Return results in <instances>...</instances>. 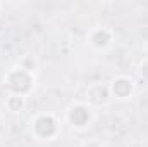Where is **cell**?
<instances>
[{
  "label": "cell",
  "mask_w": 148,
  "mask_h": 147,
  "mask_svg": "<svg viewBox=\"0 0 148 147\" xmlns=\"http://www.w3.org/2000/svg\"><path fill=\"white\" fill-rule=\"evenodd\" d=\"M0 31H2V26H0Z\"/></svg>",
  "instance_id": "cell-14"
},
{
  "label": "cell",
  "mask_w": 148,
  "mask_h": 147,
  "mask_svg": "<svg viewBox=\"0 0 148 147\" xmlns=\"http://www.w3.org/2000/svg\"><path fill=\"white\" fill-rule=\"evenodd\" d=\"M62 119L50 111L36 112L29 119V135L38 142H53L62 133Z\"/></svg>",
  "instance_id": "cell-1"
},
{
  "label": "cell",
  "mask_w": 148,
  "mask_h": 147,
  "mask_svg": "<svg viewBox=\"0 0 148 147\" xmlns=\"http://www.w3.org/2000/svg\"><path fill=\"white\" fill-rule=\"evenodd\" d=\"M16 64H17L19 68H23V69L29 71V73L36 74L38 66H40V61H38L36 55H33V54H24V55H21V57H19V61H17Z\"/></svg>",
  "instance_id": "cell-8"
},
{
  "label": "cell",
  "mask_w": 148,
  "mask_h": 147,
  "mask_svg": "<svg viewBox=\"0 0 148 147\" xmlns=\"http://www.w3.org/2000/svg\"><path fill=\"white\" fill-rule=\"evenodd\" d=\"M0 118H2V109H0Z\"/></svg>",
  "instance_id": "cell-12"
},
{
  "label": "cell",
  "mask_w": 148,
  "mask_h": 147,
  "mask_svg": "<svg viewBox=\"0 0 148 147\" xmlns=\"http://www.w3.org/2000/svg\"><path fill=\"white\" fill-rule=\"evenodd\" d=\"M28 106V97L24 95H17V94H5L3 99V109L9 114H21L24 112Z\"/></svg>",
  "instance_id": "cell-7"
},
{
  "label": "cell",
  "mask_w": 148,
  "mask_h": 147,
  "mask_svg": "<svg viewBox=\"0 0 148 147\" xmlns=\"http://www.w3.org/2000/svg\"><path fill=\"white\" fill-rule=\"evenodd\" d=\"M81 147H103V144L100 139H86V140H83Z\"/></svg>",
  "instance_id": "cell-10"
},
{
  "label": "cell",
  "mask_w": 148,
  "mask_h": 147,
  "mask_svg": "<svg viewBox=\"0 0 148 147\" xmlns=\"http://www.w3.org/2000/svg\"><path fill=\"white\" fill-rule=\"evenodd\" d=\"M97 119V111L91 107L86 101H73L66 111H64V118L62 121L74 132H88L93 123Z\"/></svg>",
  "instance_id": "cell-2"
},
{
  "label": "cell",
  "mask_w": 148,
  "mask_h": 147,
  "mask_svg": "<svg viewBox=\"0 0 148 147\" xmlns=\"http://www.w3.org/2000/svg\"><path fill=\"white\" fill-rule=\"evenodd\" d=\"M2 7H3V2H0V10H2Z\"/></svg>",
  "instance_id": "cell-11"
},
{
  "label": "cell",
  "mask_w": 148,
  "mask_h": 147,
  "mask_svg": "<svg viewBox=\"0 0 148 147\" xmlns=\"http://www.w3.org/2000/svg\"><path fill=\"white\" fill-rule=\"evenodd\" d=\"M109 92H110V99L126 102L136 95L138 83L134 78H131L127 74H117L109 81Z\"/></svg>",
  "instance_id": "cell-4"
},
{
  "label": "cell",
  "mask_w": 148,
  "mask_h": 147,
  "mask_svg": "<svg viewBox=\"0 0 148 147\" xmlns=\"http://www.w3.org/2000/svg\"><path fill=\"white\" fill-rule=\"evenodd\" d=\"M136 76L143 81V83H148V54L143 55L138 64H136Z\"/></svg>",
  "instance_id": "cell-9"
},
{
  "label": "cell",
  "mask_w": 148,
  "mask_h": 147,
  "mask_svg": "<svg viewBox=\"0 0 148 147\" xmlns=\"http://www.w3.org/2000/svg\"><path fill=\"white\" fill-rule=\"evenodd\" d=\"M91 107H103L110 102V92H109V83L105 81H91L86 87V99H84Z\"/></svg>",
  "instance_id": "cell-6"
},
{
  "label": "cell",
  "mask_w": 148,
  "mask_h": 147,
  "mask_svg": "<svg viewBox=\"0 0 148 147\" xmlns=\"http://www.w3.org/2000/svg\"><path fill=\"white\" fill-rule=\"evenodd\" d=\"M86 45L95 50V52H105L107 49H110L114 40H115V33L109 26H93L88 30L86 33Z\"/></svg>",
  "instance_id": "cell-5"
},
{
  "label": "cell",
  "mask_w": 148,
  "mask_h": 147,
  "mask_svg": "<svg viewBox=\"0 0 148 147\" xmlns=\"http://www.w3.org/2000/svg\"><path fill=\"white\" fill-rule=\"evenodd\" d=\"M147 49H148V40H147Z\"/></svg>",
  "instance_id": "cell-13"
},
{
  "label": "cell",
  "mask_w": 148,
  "mask_h": 147,
  "mask_svg": "<svg viewBox=\"0 0 148 147\" xmlns=\"http://www.w3.org/2000/svg\"><path fill=\"white\" fill-rule=\"evenodd\" d=\"M2 81H3L7 94H17V95L29 97L36 87V74L29 73V71L19 68L17 64H14L12 68H9L5 71Z\"/></svg>",
  "instance_id": "cell-3"
}]
</instances>
